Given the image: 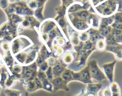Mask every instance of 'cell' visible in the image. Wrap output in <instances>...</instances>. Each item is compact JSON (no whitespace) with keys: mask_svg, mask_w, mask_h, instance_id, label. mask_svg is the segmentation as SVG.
I'll use <instances>...</instances> for the list:
<instances>
[{"mask_svg":"<svg viewBox=\"0 0 122 96\" xmlns=\"http://www.w3.org/2000/svg\"><path fill=\"white\" fill-rule=\"evenodd\" d=\"M106 1H107V0H91V2L93 5V6H96L98 4L102 3Z\"/></svg>","mask_w":122,"mask_h":96,"instance_id":"obj_7","label":"cell"},{"mask_svg":"<svg viewBox=\"0 0 122 96\" xmlns=\"http://www.w3.org/2000/svg\"><path fill=\"white\" fill-rule=\"evenodd\" d=\"M109 87L110 88L111 91H112V93H121L120 86H119V85L118 84L117 82H112Z\"/></svg>","mask_w":122,"mask_h":96,"instance_id":"obj_3","label":"cell"},{"mask_svg":"<svg viewBox=\"0 0 122 96\" xmlns=\"http://www.w3.org/2000/svg\"><path fill=\"white\" fill-rule=\"evenodd\" d=\"M116 64V61H114L103 65V69L104 70L106 78L108 79L111 83L114 82V70Z\"/></svg>","mask_w":122,"mask_h":96,"instance_id":"obj_2","label":"cell"},{"mask_svg":"<svg viewBox=\"0 0 122 96\" xmlns=\"http://www.w3.org/2000/svg\"><path fill=\"white\" fill-rule=\"evenodd\" d=\"M112 96H121V93H112Z\"/></svg>","mask_w":122,"mask_h":96,"instance_id":"obj_8","label":"cell"},{"mask_svg":"<svg viewBox=\"0 0 122 96\" xmlns=\"http://www.w3.org/2000/svg\"><path fill=\"white\" fill-rule=\"evenodd\" d=\"M102 96H112V93L109 87H106L102 91Z\"/></svg>","mask_w":122,"mask_h":96,"instance_id":"obj_6","label":"cell"},{"mask_svg":"<svg viewBox=\"0 0 122 96\" xmlns=\"http://www.w3.org/2000/svg\"><path fill=\"white\" fill-rule=\"evenodd\" d=\"M118 8L119 4L116 0H107L95 7L98 13L105 17L114 15L118 11Z\"/></svg>","mask_w":122,"mask_h":96,"instance_id":"obj_1","label":"cell"},{"mask_svg":"<svg viewBox=\"0 0 122 96\" xmlns=\"http://www.w3.org/2000/svg\"><path fill=\"white\" fill-rule=\"evenodd\" d=\"M9 5V0H0V8L4 10Z\"/></svg>","mask_w":122,"mask_h":96,"instance_id":"obj_5","label":"cell"},{"mask_svg":"<svg viewBox=\"0 0 122 96\" xmlns=\"http://www.w3.org/2000/svg\"><path fill=\"white\" fill-rule=\"evenodd\" d=\"M113 16L114 22L116 23H122V11H117Z\"/></svg>","mask_w":122,"mask_h":96,"instance_id":"obj_4","label":"cell"}]
</instances>
